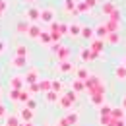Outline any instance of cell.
Listing matches in <instances>:
<instances>
[{"instance_id":"obj_1","label":"cell","mask_w":126,"mask_h":126,"mask_svg":"<svg viewBox=\"0 0 126 126\" xmlns=\"http://www.w3.org/2000/svg\"><path fill=\"white\" fill-rule=\"evenodd\" d=\"M124 109H110V118L114 120H124Z\"/></svg>"},{"instance_id":"obj_2","label":"cell","mask_w":126,"mask_h":126,"mask_svg":"<svg viewBox=\"0 0 126 126\" xmlns=\"http://www.w3.org/2000/svg\"><path fill=\"white\" fill-rule=\"evenodd\" d=\"M105 27H107V31H109V33H118V29H120V23H116V21L109 19Z\"/></svg>"},{"instance_id":"obj_3","label":"cell","mask_w":126,"mask_h":126,"mask_svg":"<svg viewBox=\"0 0 126 126\" xmlns=\"http://www.w3.org/2000/svg\"><path fill=\"white\" fill-rule=\"evenodd\" d=\"M114 10H116V6H114L112 2H105V4H103V14H107V16H110V14L114 12Z\"/></svg>"},{"instance_id":"obj_4","label":"cell","mask_w":126,"mask_h":126,"mask_svg":"<svg viewBox=\"0 0 126 126\" xmlns=\"http://www.w3.org/2000/svg\"><path fill=\"white\" fill-rule=\"evenodd\" d=\"M114 76H116L118 79H126V66H122V64H120V66L114 70Z\"/></svg>"},{"instance_id":"obj_5","label":"cell","mask_w":126,"mask_h":126,"mask_svg":"<svg viewBox=\"0 0 126 126\" xmlns=\"http://www.w3.org/2000/svg\"><path fill=\"white\" fill-rule=\"evenodd\" d=\"M95 33H97V37H99V39H105V37L109 35V31H107V27H105V25H99V27L95 29Z\"/></svg>"},{"instance_id":"obj_6","label":"cell","mask_w":126,"mask_h":126,"mask_svg":"<svg viewBox=\"0 0 126 126\" xmlns=\"http://www.w3.org/2000/svg\"><path fill=\"white\" fill-rule=\"evenodd\" d=\"M107 41H109L110 45H116V43L120 41V35H118V33H109V35H107Z\"/></svg>"},{"instance_id":"obj_7","label":"cell","mask_w":126,"mask_h":126,"mask_svg":"<svg viewBox=\"0 0 126 126\" xmlns=\"http://www.w3.org/2000/svg\"><path fill=\"white\" fill-rule=\"evenodd\" d=\"M103 45H105L103 39H99V41H95V43H93V48H91V50H93V52H99V50H103Z\"/></svg>"},{"instance_id":"obj_8","label":"cell","mask_w":126,"mask_h":126,"mask_svg":"<svg viewBox=\"0 0 126 126\" xmlns=\"http://www.w3.org/2000/svg\"><path fill=\"white\" fill-rule=\"evenodd\" d=\"M120 17H122V14H120V10H118V8H116V10L110 14V19H112V21H116V23L120 21Z\"/></svg>"},{"instance_id":"obj_9","label":"cell","mask_w":126,"mask_h":126,"mask_svg":"<svg viewBox=\"0 0 126 126\" xmlns=\"http://www.w3.org/2000/svg\"><path fill=\"white\" fill-rule=\"evenodd\" d=\"M83 37H89V35H91V33H93V29H87V27H85V29H83Z\"/></svg>"},{"instance_id":"obj_10","label":"cell","mask_w":126,"mask_h":126,"mask_svg":"<svg viewBox=\"0 0 126 126\" xmlns=\"http://www.w3.org/2000/svg\"><path fill=\"white\" fill-rule=\"evenodd\" d=\"M50 17H52V12H45V14H43V19H50Z\"/></svg>"},{"instance_id":"obj_11","label":"cell","mask_w":126,"mask_h":126,"mask_svg":"<svg viewBox=\"0 0 126 126\" xmlns=\"http://www.w3.org/2000/svg\"><path fill=\"white\" fill-rule=\"evenodd\" d=\"M79 33V27L78 25H72V35H78Z\"/></svg>"},{"instance_id":"obj_12","label":"cell","mask_w":126,"mask_h":126,"mask_svg":"<svg viewBox=\"0 0 126 126\" xmlns=\"http://www.w3.org/2000/svg\"><path fill=\"white\" fill-rule=\"evenodd\" d=\"M16 66H23V58H16Z\"/></svg>"},{"instance_id":"obj_13","label":"cell","mask_w":126,"mask_h":126,"mask_svg":"<svg viewBox=\"0 0 126 126\" xmlns=\"http://www.w3.org/2000/svg\"><path fill=\"white\" fill-rule=\"evenodd\" d=\"M29 16H31V17H37V10H29Z\"/></svg>"},{"instance_id":"obj_14","label":"cell","mask_w":126,"mask_h":126,"mask_svg":"<svg viewBox=\"0 0 126 126\" xmlns=\"http://www.w3.org/2000/svg\"><path fill=\"white\" fill-rule=\"evenodd\" d=\"M4 6H6V4H4V0H0V10H4Z\"/></svg>"},{"instance_id":"obj_15","label":"cell","mask_w":126,"mask_h":126,"mask_svg":"<svg viewBox=\"0 0 126 126\" xmlns=\"http://www.w3.org/2000/svg\"><path fill=\"white\" fill-rule=\"evenodd\" d=\"M122 109L126 110V99H124V101H122Z\"/></svg>"},{"instance_id":"obj_16","label":"cell","mask_w":126,"mask_h":126,"mask_svg":"<svg viewBox=\"0 0 126 126\" xmlns=\"http://www.w3.org/2000/svg\"><path fill=\"white\" fill-rule=\"evenodd\" d=\"M122 66H126V56H124V60H122Z\"/></svg>"}]
</instances>
